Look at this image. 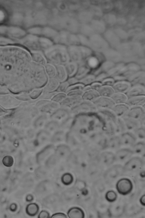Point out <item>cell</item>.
Masks as SVG:
<instances>
[{
  "mask_svg": "<svg viewBox=\"0 0 145 218\" xmlns=\"http://www.w3.org/2000/svg\"><path fill=\"white\" fill-rule=\"evenodd\" d=\"M130 109L126 103L116 104L111 110L117 117L122 118L126 116Z\"/></svg>",
  "mask_w": 145,
  "mask_h": 218,
  "instance_id": "cell-12",
  "label": "cell"
},
{
  "mask_svg": "<svg viewBox=\"0 0 145 218\" xmlns=\"http://www.w3.org/2000/svg\"><path fill=\"white\" fill-rule=\"evenodd\" d=\"M137 141H145V126H141L132 132Z\"/></svg>",
  "mask_w": 145,
  "mask_h": 218,
  "instance_id": "cell-23",
  "label": "cell"
},
{
  "mask_svg": "<svg viewBox=\"0 0 145 218\" xmlns=\"http://www.w3.org/2000/svg\"><path fill=\"white\" fill-rule=\"evenodd\" d=\"M145 96L136 97L129 98L128 99L126 103L130 108L139 106L144 107L145 105Z\"/></svg>",
  "mask_w": 145,
  "mask_h": 218,
  "instance_id": "cell-15",
  "label": "cell"
},
{
  "mask_svg": "<svg viewBox=\"0 0 145 218\" xmlns=\"http://www.w3.org/2000/svg\"><path fill=\"white\" fill-rule=\"evenodd\" d=\"M100 96L110 98L115 93L111 86L102 85L97 90Z\"/></svg>",
  "mask_w": 145,
  "mask_h": 218,
  "instance_id": "cell-18",
  "label": "cell"
},
{
  "mask_svg": "<svg viewBox=\"0 0 145 218\" xmlns=\"http://www.w3.org/2000/svg\"><path fill=\"white\" fill-rule=\"evenodd\" d=\"M50 217L51 218H66L67 217L64 213L58 212L53 214Z\"/></svg>",
  "mask_w": 145,
  "mask_h": 218,
  "instance_id": "cell-30",
  "label": "cell"
},
{
  "mask_svg": "<svg viewBox=\"0 0 145 218\" xmlns=\"http://www.w3.org/2000/svg\"><path fill=\"white\" fill-rule=\"evenodd\" d=\"M128 82L131 85H142L141 84L144 83V73L142 72H138L128 78Z\"/></svg>",
  "mask_w": 145,
  "mask_h": 218,
  "instance_id": "cell-14",
  "label": "cell"
},
{
  "mask_svg": "<svg viewBox=\"0 0 145 218\" xmlns=\"http://www.w3.org/2000/svg\"><path fill=\"white\" fill-rule=\"evenodd\" d=\"M121 147L119 135H115L108 137L106 150L116 151Z\"/></svg>",
  "mask_w": 145,
  "mask_h": 218,
  "instance_id": "cell-10",
  "label": "cell"
},
{
  "mask_svg": "<svg viewBox=\"0 0 145 218\" xmlns=\"http://www.w3.org/2000/svg\"><path fill=\"white\" fill-rule=\"evenodd\" d=\"M145 141H137L131 148L133 154L144 155L145 152Z\"/></svg>",
  "mask_w": 145,
  "mask_h": 218,
  "instance_id": "cell-17",
  "label": "cell"
},
{
  "mask_svg": "<svg viewBox=\"0 0 145 218\" xmlns=\"http://www.w3.org/2000/svg\"><path fill=\"white\" fill-rule=\"evenodd\" d=\"M121 118L124 122L127 131L132 132L141 126L139 121L133 118L126 116Z\"/></svg>",
  "mask_w": 145,
  "mask_h": 218,
  "instance_id": "cell-11",
  "label": "cell"
},
{
  "mask_svg": "<svg viewBox=\"0 0 145 218\" xmlns=\"http://www.w3.org/2000/svg\"><path fill=\"white\" fill-rule=\"evenodd\" d=\"M116 188L120 194L123 195H127L130 193L133 190V183L128 178H122L117 182Z\"/></svg>",
  "mask_w": 145,
  "mask_h": 218,
  "instance_id": "cell-2",
  "label": "cell"
},
{
  "mask_svg": "<svg viewBox=\"0 0 145 218\" xmlns=\"http://www.w3.org/2000/svg\"><path fill=\"white\" fill-rule=\"evenodd\" d=\"M139 202L143 206H145V196L144 195H143L140 199Z\"/></svg>",
  "mask_w": 145,
  "mask_h": 218,
  "instance_id": "cell-34",
  "label": "cell"
},
{
  "mask_svg": "<svg viewBox=\"0 0 145 218\" xmlns=\"http://www.w3.org/2000/svg\"><path fill=\"white\" fill-rule=\"evenodd\" d=\"M100 96L97 91L90 89L86 91L83 94V97L85 100L92 102Z\"/></svg>",
  "mask_w": 145,
  "mask_h": 218,
  "instance_id": "cell-20",
  "label": "cell"
},
{
  "mask_svg": "<svg viewBox=\"0 0 145 218\" xmlns=\"http://www.w3.org/2000/svg\"><path fill=\"white\" fill-rule=\"evenodd\" d=\"M61 181L65 185H68L71 184L73 181L72 175L70 173H67L64 174L61 177Z\"/></svg>",
  "mask_w": 145,
  "mask_h": 218,
  "instance_id": "cell-24",
  "label": "cell"
},
{
  "mask_svg": "<svg viewBox=\"0 0 145 218\" xmlns=\"http://www.w3.org/2000/svg\"><path fill=\"white\" fill-rule=\"evenodd\" d=\"M130 148L121 147L116 151L115 154V161L120 162L127 161L133 155Z\"/></svg>",
  "mask_w": 145,
  "mask_h": 218,
  "instance_id": "cell-6",
  "label": "cell"
},
{
  "mask_svg": "<svg viewBox=\"0 0 145 218\" xmlns=\"http://www.w3.org/2000/svg\"><path fill=\"white\" fill-rule=\"evenodd\" d=\"M89 65L92 67H95L97 64V60L94 58H91L89 61Z\"/></svg>",
  "mask_w": 145,
  "mask_h": 218,
  "instance_id": "cell-32",
  "label": "cell"
},
{
  "mask_svg": "<svg viewBox=\"0 0 145 218\" xmlns=\"http://www.w3.org/2000/svg\"><path fill=\"white\" fill-rule=\"evenodd\" d=\"M115 127L116 135H119L127 131L124 122L121 118H117L115 123Z\"/></svg>",
  "mask_w": 145,
  "mask_h": 218,
  "instance_id": "cell-19",
  "label": "cell"
},
{
  "mask_svg": "<svg viewBox=\"0 0 145 218\" xmlns=\"http://www.w3.org/2000/svg\"><path fill=\"white\" fill-rule=\"evenodd\" d=\"M145 88L142 85L131 87L125 94L128 98L136 97L145 96Z\"/></svg>",
  "mask_w": 145,
  "mask_h": 218,
  "instance_id": "cell-9",
  "label": "cell"
},
{
  "mask_svg": "<svg viewBox=\"0 0 145 218\" xmlns=\"http://www.w3.org/2000/svg\"><path fill=\"white\" fill-rule=\"evenodd\" d=\"M121 147L131 148L137 141L133 133L126 131L119 135Z\"/></svg>",
  "mask_w": 145,
  "mask_h": 218,
  "instance_id": "cell-5",
  "label": "cell"
},
{
  "mask_svg": "<svg viewBox=\"0 0 145 218\" xmlns=\"http://www.w3.org/2000/svg\"><path fill=\"white\" fill-rule=\"evenodd\" d=\"M47 127L48 129L50 131H55V130L57 129V125L56 123H50L48 124Z\"/></svg>",
  "mask_w": 145,
  "mask_h": 218,
  "instance_id": "cell-31",
  "label": "cell"
},
{
  "mask_svg": "<svg viewBox=\"0 0 145 218\" xmlns=\"http://www.w3.org/2000/svg\"><path fill=\"white\" fill-rule=\"evenodd\" d=\"M39 218H50V215L48 212L46 210H43L40 212L38 215Z\"/></svg>",
  "mask_w": 145,
  "mask_h": 218,
  "instance_id": "cell-29",
  "label": "cell"
},
{
  "mask_svg": "<svg viewBox=\"0 0 145 218\" xmlns=\"http://www.w3.org/2000/svg\"><path fill=\"white\" fill-rule=\"evenodd\" d=\"M105 198L108 202H113L115 201L117 198V195L113 190L108 191L106 194Z\"/></svg>",
  "mask_w": 145,
  "mask_h": 218,
  "instance_id": "cell-25",
  "label": "cell"
},
{
  "mask_svg": "<svg viewBox=\"0 0 145 218\" xmlns=\"http://www.w3.org/2000/svg\"><path fill=\"white\" fill-rule=\"evenodd\" d=\"M108 137L102 131H95L90 135L88 141L101 151L106 149Z\"/></svg>",
  "mask_w": 145,
  "mask_h": 218,
  "instance_id": "cell-1",
  "label": "cell"
},
{
  "mask_svg": "<svg viewBox=\"0 0 145 218\" xmlns=\"http://www.w3.org/2000/svg\"><path fill=\"white\" fill-rule=\"evenodd\" d=\"M126 116L138 120L141 126H145L144 108L140 106L130 108Z\"/></svg>",
  "mask_w": 145,
  "mask_h": 218,
  "instance_id": "cell-3",
  "label": "cell"
},
{
  "mask_svg": "<svg viewBox=\"0 0 145 218\" xmlns=\"http://www.w3.org/2000/svg\"><path fill=\"white\" fill-rule=\"evenodd\" d=\"M100 153L98 160L102 164L106 165L112 164L115 161V154L108 150H105Z\"/></svg>",
  "mask_w": 145,
  "mask_h": 218,
  "instance_id": "cell-7",
  "label": "cell"
},
{
  "mask_svg": "<svg viewBox=\"0 0 145 218\" xmlns=\"http://www.w3.org/2000/svg\"><path fill=\"white\" fill-rule=\"evenodd\" d=\"M98 109L111 110L116 105L111 98L100 96L92 102Z\"/></svg>",
  "mask_w": 145,
  "mask_h": 218,
  "instance_id": "cell-4",
  "label": "cell"
},
{
  "mask_svg": "<svg viewBox=\"0 0 145 218\" xmlns=\"http://www.w3.org/2000/svg\"><path fill=\"white\" fill-rule=\"evenodd\" d=\"M14 160L12 157L10 156H7L3 157L2 160L3 165L7 167H10L13 164Z\"/></svg>",
  "mask_w": 145,
  "mask_h": 218,
  "instance_id": "cell-26",
  "label": "cell"
},
{
  "mask_svg": "<svg viewBox=\"0 0 145 218\" xmlns=\"http://www.w3.org/2000/svg\"><path fill=\"white\" fill-rule=\"evenodd\" d=\"M116 104L126 103L128 97L125 94L115 92L110 97Z\"/></svg>",
  "mask_w": 145,
  "mask_h": 218,
  "instance_id": "cell-21",
  "label": "cell"
},
{
  "mask_svg": "<svg viewBox=\"0 0 145 218\" xmlns=\"http://www.w3.org/2000/svg\"><path fill=\"white\" fill-rule=\"evenodd\" d=\"M67 215L70 218H84L85 214L84 211L78 207H73L68 211Z\"/></svg>",
  "mask_w": 145,
  "mask_h": 218,
  "instance_id": "cell-16",
  "label": "cell"
},
{
  "mask_svg": "<svg viewBox=\"0 0 145 218\" xmlns=\"http://www.w3.org/2000/svg\"><path fill=\"white\" fill-rule=\"evenodd\" d=\"M131 85L128 81H121L114 83L112 86L115 92L126 94Z\"/></svg>",
  "mask_w": 145,
  "mask_h": 218,
  "instance_id": "cell-13",
  "label": "cell"
},
{
  "mask_svg": "<svg viewBox=\"0 0 145 218\" xmlns=\"http://www.w3.org/2000/svg\"><path fill=\"white\" fill-rule=\"evenodd\" d=\"M114 83V79L111 78H109L103 80L101 84L102 85L112 87Z\"/></svg>",
  "mask_w": 145,
  "mask_h": 218,
  "instance_id": "cell-28",
  "label": "cell"
},
{
  "mask_svg": "<svg viewBox=\"0 0 145 218\" xmlns=\"http://www.w3.org/2000/svg\"><path fill=\"white\" fill-rule=\"evenodd\" d=\"M10 209L12 211H15L17 209V205L16 204H12L10 206Z\"/></svg>",
  "mask_w": 145,
  "mask_h": 218,
  "instance_id": "cell-35",
  "label": "cell"
},
{
  "mask_svg": "<svg viewBox=\"0 0 145 218\" xmlns=\"http://www.w3.org/2000/svg\"><path fill=\"white\" fill-rule=\"evenodd\" d=\"M39 210V206L37 204L32 203L27 205L26 208V211L29 216H34L37 214Z\"/></svg>",
  "mask_w": 145,
  "mask_h": 218,
  "instance_id": "cell-22",
  "label": "cell"
},
{
  "mask_svg": "<svg viewBox=\"0 0 145 218\" xmlns=\"http://www.w3.org/2000/svg\"><path fill=\"white\" fill-rule=\"evenodd\" d=\"M64 136L63 133L59 132L56 133L54 136L53 140V142L55 143H59L63 142L65 138Z\"/></svg>",
  "mask_w": 145,
  "mask_h": 218,
  "instance_id": "cell-27",
  "label": "cell"
},
{
  "mask_svg": "<svg viewBox=\"0 0 145 218\" xmlns=\"http://www.w3.org/2000/svg\"><path fill=\"white\" fill-rule=\"evenodd\" d=\"M102 85L101 83H93L90 86L91 89L97 90Z\"/></svg>",
  "mask_w": 145,
  "mask_h": 218,
  "instance_id": "cell-33",
  "label": "cell"
},
{
  "mask_svg": "<svg viewBox=\"0 0 145 218\" xmlns=\"http://www.w3.org/2000/svg\"><path fill=\"white\" fill-rule=\"evenodd\" d=\"M143 164V161L140 157H132L125 163L123 169L128 171L134 170L141 167Z\"/></svg>",
  "mask_w": 145,
  "mask_h": 218,
  "instance_id": "cell-8",
  "label": "cell"
},
{
  "mask_svg": "<svg viewBox=\"0 0 145 218\" xmlns=\"http://www.w3.org/2000/svg\"><path fill=\"white\" fill-rule=\"evenodd\" d=\"M27 200H28V201H30L31 200H32V197L31 196H28V197H27Z\"/></svg>",
  "mask_w": 145,
  "mask_h": 218,
  "instance_id": "cell-36",
  "label": "cell"
}]
</instances>
